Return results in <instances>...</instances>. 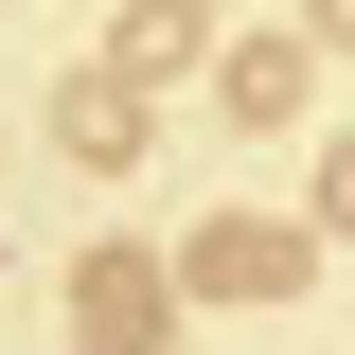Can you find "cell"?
Wrapping results in <instances>:
<instances>
[{
    "instance_id": "cell-1",
    "label": "cell",
    "mask_w": 355,
    "mask_h": 355,
    "mask_svg": "<svg viewBox=\"0 0 355 355\" xmlns=\"http://www.w3.org/2000/svg\"><path fill=\"white\" fill-rule=\"evenodd\" d=\"M196 284H214V302H266V284H302V231H214Z\"/></svg>"
},
{
    "instance_id": "cell-2",
    "label": "cell",
    "mask_w": 355,
    "mask_h": 355,
    "mask_svg": "<svg viewBox=\"0 0 355 355\" xmlns=\"http://www.w3.org/2000/svg\"><path fill=\"white\" fill-rule=\"evenodd\" d=\"M71 320H89V355H125L142 320H160V284H142V266H107V249H89V266H71Z\"/></svg>"
},
{
    "instance_id": "cell-3",
    "label": "cell",
    "mask_w": 355,
    "mask_h": 355,
    "mask_svg": "<svg viewBox=\"0 0 355 355\" xmlns=\"http://www.w3.org/2000/svg\"><path fill=\"white\" fill-rule=\"evenodd\" d=\"M214 89H231V125H302V53H284V36H249Z\"/></svg>"
},
{
    "instance_id": "cell-4",
    "label": "cell",
    "mask_w": 355,
    "mask_h": 355,
    "mask_svg": "<svg viewBox=\"0 0 355 355\" xmlns=\"http://www.w3.org/2000/svg\"><path fill=\"white\" fill-rule=\"evenodd\" d=\"M53 125H71V142H89V160H125V142H142V89H125V71H89V89H71V107H53Z\"/></svg>"
},
{
    "instance_id": "cell-5",
    "label": "cell",
    "mask_w": 355,
    "mask_h": 355,
    "mask_svg": "<svg viewBox=\"0 0 355 355\" xmlns=\"http://www.w3.org/2000/svg\"><path fill=\"white\" fill-rule=\"evenodd\" d=\"M320 231H355V142H338V160H320Z\"/></svg>"
}]
</instances>
